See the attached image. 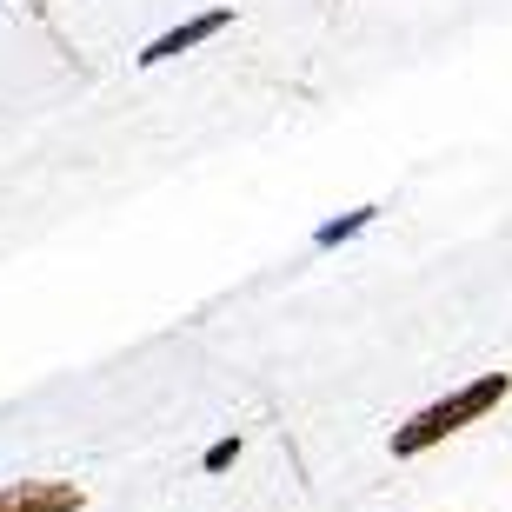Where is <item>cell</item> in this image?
Here are the masks:
<instances>
[{
	"label": "cell",
	"instance_id": "6da1fadb",
	"mask_svg": "<svg viewBox=\"0 0 512 512\" xmlns=\"http://www.w3.org/2000/svg\"><path fill=\"white\" fill-rule=\"evenodd\" d=\"M506 393H512V373H479L473 386H459V393L433 399V406H419V413L406 419V426H393V459H419V453H433L439 439H453L459 426L486 419Z\"/></svg>",
	"mask_w": 512,
	"mask_h": 512
},
{
	"label": "cell",
	"instance_id": "7a4b0ae2",
	"mask_svg": "<svg viewBox=\"0 0 512 512\" xmlns=\"http://www.w3.org/2000/svg\"><path fill=\"white\" fill-rule=\"evenodd\" d=\"M87 493H80L74 479H14V486H0V512H80Z\"/></svg>",
	"mask_w": 512,
	"mask_h": 512
},
{
	"label": "cell",
	"instance_id": "3957f363",
	"mask_svg": "<svg viewBox=\"0 0 512 512\" xmlns=\"http://www.w3.org/2000/svg\"><path fill=\"white\" fill-rule=\"evenodd\" d=\"M233 20V7H213V14H193V20H180L173 34H160V40H147V54H140V67H160V60H180L187 47H200V40H213L220 27Z\"/></svg>",
	"mask_w": 512,
	"mask_h": 512
},
{
	"label": "cell",
	"instance_id": "277c9868",
	"mask_svg": "<svg viewBox=\"0 0 512 512\" xmlns=\"http://www.w3.org/2000/svg\"><path fill=\"white\" fill-rule=\"evenodd\" d=\"M373 220H380V207H346V213H333V220H320V227H313V247L333 253V247H346V240H360Z\"/></svg>",
	"mask_w": 512,
	"mask_h": 512
},
{
	"label": "cell",
	"instance_id": "5b68a950",
	"mask_svg": "<svg viewBox=\"0 0 512 512\" xmlns=\"http://www.w3.org/2000/svg\"><path fill=\"white\" fill-rule=\"evenodd\" d=\"M233 459H240V439H213V446H207V459H200V466H207V473H227Z\"/></svg>",
	"mask_w": 512,
	"mask_h": 512
}]
</instances>
